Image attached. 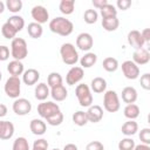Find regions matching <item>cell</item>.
<instances>
[{"instance_id":"obj_5","label":"cell","mask_w":150,"mask_h":150,"mask_svg":"<svg viewBox=\"0 0 150 150\" xmlns=\"http://www.w3.org/2000/svg\"><path fill=\"white\" fill-rule=\"evenodd\" d=\"M103 108L108 112H116L121 108L118 95L115 90H105L103 96Z\"/></svg>"},{"instance_id":"obj_36","label":"cell","mask_w":150,"mask_h":150,"mask_svg":"<svg viewBox=\"0 0 150 150\" xmlns=\"http://www.w3.org/2000/svg\"><path fill=\"white\" fill-rule=\"evenodd\" d=\"M5 6H6V8H7L11 13H13V15H14V14L19 13V12L22 9L23 4H22L21 0H7V1L5 2Z\"/></svg>"},{"instance_id":"obj_48","label":"cell","mask_w":150,"mask_h":150,"mask_svg":"<svg viewBox=\"0 0 150 150\" xmlns=\"http://www.w3.org/2000/svg\"><path fill=\"white\" fill-rule=\"evenodd\" d=\"M141 35H142V38H143L145 43L150 42V29L149 28H144L143 30H141Z\"/></svg>"},{"instance_id":"obj_28","label":"cell","mask_w":150,"mask_h":150,"mask_svg":"<svg viewBox=\"0 0 150 150\" xmlns=\"http://www.w3.org/2000/svg\"><path fill=\"white\" fill-rule=\"evenodd\" d=\"M118 26H120V20L117 19V16L102 19V27L107 32H115L118 28Z\"/></svg>"},{"instance_id":"obj_17","label":"cell","mask_w":150,"mask_h":150,"mask_svg":"<svg viewBox=\"0 0 150 150\" xmlns=\"http://www.w3.org/2000/svg\"><path fill=\"white\" fill-rule=\"evenodd\" d=\"M29 129H30L33 135L42 136V135H45V132L47 130V124L41 118H33L29 122Z\"/></svg>"},{"instance_id":"obj_11","label":"cell","mask_w":150,"mask_h":150,"mask_svg":"<svg viewBox=\"0 0 150 150\" xmlns=\"http://www.w3.org/2000/svg\"><path fill=\"white\" fill-rule=\"evenodd\" d=\"M94 46V39L91 36V34L87 33V32H83V33H80L76 38V47L80 49V50H83V52H89Z\"/></svg>"},{"instance_id":"obj_50","label":"cell","mask_w":150,"mask_h":150,"mask_svg":"<svg viewBox=\"0 0 150 150\" xmlns=\"http://www.w3.org/2000/svg\"><path fill=\"white\" fill-rule=\"evenodd\" d=\"M62 150H79V148H77V145H75L74 143H68V144H66V145L63 146Z\"/></svg>"},{"instance_id":"obj_33","label":"cell","mask_w":150,"mask_h":150,"mask_svg":"<svg viewBox=\"0 0 150 150\" xmlns=\"http://www.w3.org/2000/svg\"><path fill=\"white\" fill-rule=\"evenodd\" d=\"M71 120L74 122V124H76L77 127H83L88 123V118H87V114L86 111H82V110H79V111H75L71 116Z\"/></svg>"},{"instance_id":"obj_47","label":"cell","mask_w":150,"mask_h":150,"mask_svg":"<svg viewBox=\"0 0 150 150\" xmlns=\"http://www.w3.org/2000/svg\"><path fill=\"white\" fill-rule=\"evenodd\" d=\"M91 4H93V6H94L95 8L101 9L103 6H105V5L108 4V0H93Z\"/></svg>"},{"instance_id":"obj_46","label":"cell","mask_w":150,"mask_h":150,"mask_svg":"<svg viewBox=\"0 0 150 150\" xmlns=\"http://www.w3.org/2000/svg\"><path fill=\"white\" fill-rule=\"evenodd\" d=\"M130 6H131V0H117V2H116V7L122 11L129 9Z\"/></svg>"},{"instance_id":"obj_44","label":"cell","mask_w":150,"mask_h":150,"mask_svg":"<svg viewBox=\"0 0 150 150\" xmlns=\"http://www.w3.org/2000/svg\"><path fill=\"white\" fill-rule=\"evenodd\" d=\"M48 146H49V144H48L47 139H45V138H39V139L34 141V143H33V148H38V149L48 150Z\"/></svg>"},{"instance_id":"obj_37","label":"cell","mask_w":150,"mask_h":150,"mask_svg":"<svg viewBox=\"0 0 150 150\" xmlns=\"http://www.w3.org/2000/svg\"><path fill=\"white\" fill-rule=\"evenodd\" d=\"M12 150H30L27 138L26 137H22V136L15 138V141L13 142Z\"/></svg>"},{"instance_id":"obj_41","label":"cell","mask_w":150,"mask_h":150,"mask_svg":"<svg viewBox=\"0 0 150 150\" xmlns=\"http://www.w3.org/2000/svg\"><path fill=\"white\" fill-rule=\"evenodd\" d=\"M138 137H139V139H141V142L143 144L149 145L150 144V128H143V129H141V131L138 134Z\"/></svg>"},{"instance_id":"obj_3","label":"cell","mask_w":150,"mask_h":150,"mask_svg":"<svg viewBox=\"0 0 150 150\" xmlns=\"http://www.w3.org/2000/svg\"><path fill=\"white\" fill-rule=\"evenodd\" d=\"M60 55L63 61V63L68 66H74L79 61V53L75 48V46L70 42L62 43L60 47Z\"/></svg>"},{"instance_id":"obj_54","label":"cell","mask_w":150,"mask_h":150,"mask_svg":"<svg viewBox=\"0 0 150 150\" xmlns=\"http://www.w3.org/2000/svg\"><path fill=\"white\" fill-rule=\"evenodd\" d=\"M1 79H2V73H1V70H0V81H1Z\"/></svg>"},{"instance_id":"obj_31","label":"cell","mask_w":150,"mask_h":150,"mask_svg":"<svg viewBox=\"0 0 150 150\" xmlns=\"http://www.w3.org/2000/svg\"><path fill=\"white\" fill-rule=\"evenodd\" d=\"M102 67H103V69H104L105 71H108V73H114V71H116L117 68H118V61H117V59H115V57H112V56H108V57H105V59L103 60Z\"/></svg>"},{"instance_id":"obj_20","label":"cell","mask_w":150,"mask_h":150,"mask_svg":"<svg viewBox=\"0 0 150 150\" xmlns=\"http://www.w3.org/2000/svg\"><path fill=\"white\" fill-rule=\"evenodd\" d=\"M50 96H52V98L54 101L62 102V101H64L67 98L68 90H67V88L63 84H60V86H56V87L50 88Z\"/></svg>"},{"instance_id":"obj_38","label":"cell","mask_w":150,"mask_h":150,"mask_svg":"<svg viewBox=\"0 0 150 150\" xmlns=\"http://www.w3.org/2000/svg\"><path fill=\"white\" fill-rule=\"evenodd\" d=\"M97 19H98V13L96 12V9H87L83 14V20L88 25L95 23L97 21Z\"/></svg>"},{"instance_id":"obj_23","label":"cell","mask_w":150,"mask_h":150,"mask_svg":"<svg viewBox=\"0 0 150 150\" xmlns=\"http://www.w3.org/2000/svg\"><path fill=\"white\" fill-rule=\"evenodd\" d=\"M90 90L96 93V94H102L107 89V81L101 77V76H97V77H94L90 82Z\"/></svg>"},{"instance_id":"obj_2","label":"cell","mask_w":150,"mask_h":150,"mask_svg":"<svg viewBox=\"0 0 150 150\" xmlns=\"http://www.w3.org/2000/svg\"><path fill=\"white\" fill-rule=\"evenodd\" d=\"M28 55L27 42L22 38H14L11 42V56L14 60L22 61Z\"/></svg>"},{"instance_id":"obj_55","label":"cell","mask_w":150,"mask_h":150,"mask_svg":"<svg viewBox=\"0 0 150 150\" xmlns=\"http://www.w3.org/2000/svg\"><path fill=\"white\" fill-rule=\"evenodd\" d=\"M52 150H60V149H57V148H54V149H52Z\"/></svg>"},{"instance_id":"obj_12","label":"cell","mask_w":150,"mask_h":150,"mask_svg":"<svg viewBox=\"0 0 150 150\" xmlns=\"http://www.w3.org/2000/svg\"><path fill=\"white\" fill-rule=\"evenodd\" d=\"M83 76H84L83 68H81L79 66H73L66 75V82L69 86H74V84H77L79 82H81Z\"/></svg>"},{"instance_id":"obj_34","label":"cell","mask_w":150,"mask_h":150,"mask_svg":"<svg viewBox=\"0 0 150 150\" xmlns=\"http://www.w3.org/2000/svg\"><path fill=\"white\" fill-rule=\"evenodd\" d=\"M100 14L102 16V19H105V18H112V16H117V9L114 5L111 4H107L105 6H103L101 9H100Z\"/></svg>"},{"instance_id":"obj_21","label":"cell","mask_w":150,"mask_h":150,"mask_svg":"<svg viewBox=\"0 0 150 150\" xmlns=\"http://www.w3.org/2000/svg\"><path fill=\"white\" fill-rule=\"evenodd\" d=\"M7 71L11 74V76H15L19 77L20 75L23 74L25 71V66L22 63V61H18V60H13L7 64Z\"/></svg>"},{"instance_id":"obj_8","label":"cell","mask_w":150,"mask_h":150,"mask_svg":"<svg viewBox=\"0 0 150 150\" xmlns=\"http://www.w3.org/2000/svg\"><path fill=\"white\" fill-rule=\"evenodd\" d=\"M12 109H13V111L16 115L25 116V115H27V114L30 112V110H32V103L27 98L18 97V98L14 100L13 105H12Z\"/></svg>"},{"instance_id":"obj_4","label":"cell","mask_w":150,"mask_h":150,"mask_svg":"<svg viewBox=\"0 0 150 150\" xmlns=\"http://www.w3.org/2000/svg\"><path fill=\"white\" fill-rule=\"evenodd\" d=\"M75 95L81 107L88 108L93 104V94L88 84H84V83L77 84L75 88Z\"/></svg>"},{"instance_id":"obj_51","label":"cell","mask_w":150,"mask_h":150,"mask_svg":"<svg viewBox=\"0 0 150 150\" xmlns=\"http://www.w3.org/2000/svg\"><path fill=\"white\" fill-rule=\"evenodd\" d=\"M134 150H150V146H149V145H146V144H143V143H141V144H137V145H135Z\"/></svg>"},{"instance_id":"obj_9","label":"cell","mask_w":150,"mask_h":150,"mask_svg":"<svg viewBox=\"0 0 150 150\" xmlns=\"http://www.w3.org/2000/svg\"><path fill=\"white\" fill-rule=\"evenodd\" d=\"M122 73L128 80H136L139 76V67L134 63L131 60H127L122 62Z\"/></svg>"},{"instance_id":"obj_35","label":"cell","mask_w":150,"mask_h":150,"mask_svg":"<svg viewBox=\"0 0 150 150\" xmlns=\"http://www.w3.org/2000/svg\"><path fill=\"white\" fill-rule=\"evenodd\" d=\"M60 84H63L62 76L56 71H52L47 77V86L49 88H53V87H56V86H60Z\"/></svg>"},{"instance_id":"obj_43","label":"cell","mask_w":150,"mask_h":150,"mask_svg":"<svg viewBox=\"0 0 150 150\" xmlns=\"http://www.w3.org/2000/svg\"><path fill=\"white\" fill-rule=\"evenodd\" d=\"M86 150H104V145L100 141H91L86 145Z\"/></svg>"},{"instance_id":"obj_10","label":"cell","mask_w":150,"mask_h":150,"mask_svg":"<svg viewBox=\"0 0 150 150\" xmlns=\"http://www.w3.org/2000/svg\"><path fill=\"white\" fill-rule=\"evenodd\" d=\"M30 15L34 19V22L36 23H46L49 20V13L47 8L42 5H36L30 9Z\"/></svg>"},{"instance_id":"obj_52","label":"cell","mask_w":150,"mask_h":150,"mask_svg":"<svg viewBox=\"0 0 150 150\" xmlns=\"http://www.w3.org/2000/svg\"><path fill=\"white\" fill-rule=\"evenodd\" d=\"M5 8H6V6H5V2H2V1L0 0V14H1V13H4Z\"/></svg>"},{"instance_id":"obj_42","label":"cell","mask_w":150,"mask_h":150,"mask_svg":"<svg viewBox=\"0 0 150 150\" xmlns=\"http://www.w3.org/2000/svg\"><path fill=\"white\" fill-rule=\"evenodd\" d=\"M139 83H141V87L144 90H149L150 89V74L149 73L143 74L139 79Z\"/></svg>"},{"instance_id":"obj_29","label":"cell","mask_w":150,"mask_h":150,"mask_svg":"<svg viewBox=\"0 0 150 150\" xmlns=\"http://www.w3.org/2000/svg\"><path fill=\"white\" fill-rule=\"evenodd\" d=\"M74 8H75V1L74 0H61L59 4V9L64 15L73 14Z\"/></svg>"},{"instance_id":"obj_14","label":"cell","mask_w":150,"mask_h":150,"mask_svg":"<svg viewBox=\"0 0 150 150\" xmlns=\"http://www.w3.org/2000/svg\"><path fill=\"white\" fill-rule=\"evenodd\" d=\"M88 122L97 123L103 118V108L98 104H91L88 107V110L86 111Z\"/></svg>"},{"instance_id":"obj_26","label":"cell","mask_w":150,"mask_h":150,"mask_svg":"<svg viewBox=\"0 0 150 150\" xmlns=\"http://www.w3.org/2000/svg\"><path fill=\"white\" fill-rule=\"evenodd\" d=\"M139 107L135 103H130V104H127L123 109V114L124 116L128 118V120H132L135 121L138 116H139Z\"/></svg>"},{"instance_id":"obj_45","label":"cell","mask_w":150,"mask_h":150,"mask_svg":"<svg viewBox=\"0 0 150 150\" xmlns=\"http://www.w3.org/2000/svg\"><path fill=\"white\" fill-rule=\"evenodd\" d=\"M9 55H11L9 48L5 45H1L0 46V61H7L9 59Z\"/></svg>"},{"instance_id":"obj_16","label":"cell","mask_w":150,"mask_h":150,"mask_svg":"<svg viewBox=\"0 0 150 150\" xmlns=\"http://www.w3.org/2000/svg\"><path fill=\"white\" fill-rule=\"evenodd\" d=\"M14 124L9 121H2L0 120V139L7 141L11 139L14 135Z\"/></svg>"},{"instance_id":"obj_53","label":"cell","mask_w":150,"mask_h":150,"mask_svg":"<svg viewBox=\"0 0 150 150\" xmlns=\"http://www.w3.org/2000/svg\"><path fill=\"white\" fill-rule=\"evenodd\" d=\"M32 150H43V149H38V148H33Z\"/></svg>"},{"instance_id":"obj_13","label":"cell","mask_w":150,"mask_h":150,"mask_svg":"<svg viewBox=\"0 0 150 150\" xmlns=\"http://www.w3.org/2000/svg\"><path fill=\"white\" fill-rule=\"evenodd\" d=\"M127 40H128V43L136 50V49H141V48H144V40L141 35V32L137 30V29H132L128 33V36H127Z\"/></svg>"},{"instance_id":"obj_19","label":"cell","mask_w":150,"mask_h":150,"mask_svg":"<svg viewBox=\"0 0 150 150\" xmlns=\"http://www.w3.org/2000/svg\"><path fill=\"white\" fill-rule=\"evenodd\" d=\"M50 95V89L49 87L47 86V83H43V82H40L36 84L35 89H34V96L36 100L43 102L47 100V97Z\"/></svg>"},{"instance_id":"obj_32","label":"cell","mask_w":150,"mask_h":150,"mask_svg":"<svg viewBox=\"0 0 150 150\" xmlns=\"http://www.w3.org/2000/svg\"><path fill=\"white\" fill-rule=\"evenodd\" d=\"M1 34H2V36H4L5 39L13 40V39L16 36L18 32L14 29V27H13L11 23H8V22L6 21V22L2 25V27H1Z\"/></svg>"},{"instance_id":"obj_27","label":"cell","mask_w":150,"mask_h":150,"mask_svg":"<svg viewBox=\"0 0 150 150\" xmlns=\"http://www.w3.org/2000/svg\"><path fill=\"white\" fill-rule=\"evenodd\" d=\"M27 33L32 39H39L43 34V28L42 25L36 23V22H30L27 26Z\"/></svg>"},{"instance_id":"obj_25","label":"cell","mask_w":150,"mask_h":150,"mask_svg":"<svg viewBox=\"0 0 150 150\" xmlns=\"http://www.w3.org/2000/svg\"><path fill=\"white\" fill-rule=\"evenodd\" d=\"M96 62H97V55L95 53H91V52H87L80 59L81 68H91Z\"/></svg>"},{"instance_id":"obj_18","label":"cell","mask_w":150,"mask_h":150,"mask_svg":"<svg viewBox=\"0 0 150 150\" xmlns=\"http://www.w3.org/2000/svg\"><path fill=\"white\" fill-rule=\"evenodd\" d=\"M39 80H40V73L34 68H29L25 70L22 74V82L27 86H34L38 83Z\"/></svg>"},{"instance_id":"obj_1","label":"cell","mask_w":150,"mask_h":150,"mask_svg":"<svg viewBox=\"0 0 150 150\" xmlns=\"http://www.w3.org/2000/svg\"><path fill=\"white\" fill-rule=\"evenodd\" d=\"M49 29L57 35L68 36L73 33L74 25L69 19H66L64 16H55L49 21Z\"/></svg>"},{"instance_id":"obj_40","label":"cell","mask_w":150,"mask_h":150,"mask_svg":"<svg viewBox=\"0 0 150 150\" xmlns=\"http://www.w3.org/2000/svg\"><path fill=\"white\" fill-rule=\"evenodd\" d=\"M46 122H47V124H49L52 127H57V125H60L63 122V114L61 111H59L55 115H53L52 117L47 118Z\"/></svg>"},{"instance_id":"obj_15","label":"cell","mask_w":150,"mask_h":150,"mask_svg":"<svg viewBox=\"0 0 150 150\" xmlns=\"http://www.w3.org/2000/svg\"><path fill=\"white\" fill-rule=\"evenodd\" d=\"M134 63H136L137 66H144L150 61V53L146 48H141V49H136L132 54V60Z\"/></svg>"},{"instance_id":"obj_22","label":"cell","mask_w":150,"mask_h":150,"mask_svg":"<svg viewBox=\"0 0 150 150\" xmlns=\"http://www.w3.org/2000/svg\"><path fill=\"white\" fill-rule=\"evenodd\" d=\"M137 97H138V94H137V90L134 88V87H125L123 88L122 90V101L127 104H130V103H135L137 101Z\"/></svg>"},{"instance_id":"obj_7","label":"cell","mask_w":150,"mask_h":150,"mask_svg":"<svg viewBox=\"0 0 150 150\" xmlns=\"http://www.w3.org/2000/svg\"><path fill=\"white\" fill-rule=\"evenodd\" d=\"M59 111H61L59 104L53 101H43V102L39 103V105H38V114L45 120L52 117L53 115H55Z\"/></svg>"},{"instance_id":"obj_30","label":"cell","mask_w":150,"mask_h":150,"mask_svg":"<svg viewBox=\"0 0 150 150\" xmlns=\"http://www.w3.org/2000/svg\"><path fill=\"white\" fill-rule=\"evenodd\" d=\"M7 22L11 23L18 33L21 32V30L23 29V27H25V19H23L21 15H18V14H14V15L9 16V18L7 19Z\"/></svg>"},{"instance_id":"obj_49","label":"cell","mask_w":150,"mask_h":150,"mask_svg":"<svg viewBox=\"0 0 150 150\" xmlns=\"http://www.w3.org/2000/svg\"><path fill=\"white\" fill-rule=\"evenodd\" d=\"M7 111H8L7 107H6L4 103H0V118L5 117V116L7 115Z\"/></svg>"},{"instance_id":"obj_39","label":"cell","mask_w":150,"mask_h":150,"mask_svg":"<svg viewBox=\"0 0 150 150\" xmlns=\"http://www.w3.org/2000/svg\"><path fill=\"white\" fill-rule=\"evenodd\" d=\"M135 145H136L135 141L131 137H125L118 142L117 146H118V150H134Z\"/></svg>"},{"instance_id":"obj_24","label":"cell","mask_w":150,"mask_h":150,"mask_svg":"<svg viewBox=\"0 0 150 150\" xmlns=\"http://www.w3.org/2000/svg\"><path fill=\"white\" fill-rule=\"evenodd\" d=\"M121 131L123 135H125L127 137H130L132 135H135L137 131H138V124L137 122L132 121V120H128L127 122H124L122 124V128H121Z\"/></svg>"},{"instance_id":"obj_6","label":"cell","mask_w":150,"mask_h":150,"mask_svg":"<svg viewBox=\"0 0 150 150\" xmlns=\"http://www.w3.org/2000/svg\"><path fill=\"white\" fill-rule=\"evenodd\" d=\"M5 94L11 98H18L21 93V80L15 76H9L4 86Z\"/></svg>"}]
</instances>
